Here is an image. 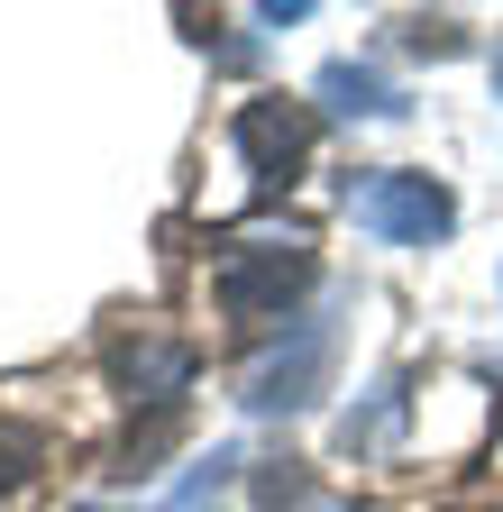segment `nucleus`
Instances as JSON below:
<instances>
[{
    "label": "nucleus",
    "instance_id": "1",
    "mask_svg": "<svg viewBox=\"0 0 503 512\" xmlns=\"http://www.w3.org/2000/svg\"><path fill=\"white\" fill-rule=\"evenodd\" d=\"M311 275H321L311 238L284 229V238H247V247H229L220 266H211V293H220V320H229V330H275V320L311 293Z\"/></svg>",
    "mask_w": 503,
    "mask_h": 512
},
{
    "label": "nucleus",
    "instance_id": "2",
    "mask_svg": "<svg viewBox=\"0 0 503 512\" xmlns=\"http://www.w3.org/2000/svg\"><path fill=\"white\" fill-rule=\"evenodd\" d=\"M348 211H357L366 238H385V247H439V238L458 229V202H449L430 174H403V165L348 183Z\"/></svg>",
    "mask_w": 503,
    "mask_h": 512
},
{
    "label": "nucleus",
    "instance_id": "3",
    "mask_svg": "<svg viewBox=\"0 0 503 512\" xmlns=\"http://www.w3.org/2000/svg\"><path fill=\"white\" fill-rule=\"evenodd\" d=\"M330 366H339V320L330 311H311V320H293V339L275 348V357H257L247 366V412H302V403H321L330 394Z\"/></svg>",
    "mask_w": 503,
    "mask_h": 512
},
{
    "label": "nucleus",
    "instance_id": "4",
    "mask_svg": "<svg viewBox=\"0 0 503 512\" xmlns=\"http://www.w3.org/2000/svg\"><path fill=\"white\" fill-rule=\"evenodd\" d=\"M238 156H247V183L257 192L293 183V165L311 156V110L302 101H247L238 110Z\"/></svg>",
    "mask_w": 503,
    "mask_h": 512
},
{
    "label": "nucleus",
    "instance_id": "5",
    "mask_svg": "<svg viewBox=\"0 0 503 512\" xmlns=\"http://www.w3.org/2000/svg\"><path fill=\"white\" fill-rule=\"evenodd\" d=\"M193 348H183V339H165V330H138V339H119L110 348V375H119V394H129V403H183V394H193Z\"/></svg>",
    "mask_w": 503,
    "mask_h": 512
},
{
    "label": "nucleus",
    "instance_id": "6",
    "mask_svg": "<svg viewBox=\"0 0 503 512\" xmlns=\"http://www.w3.org/2000/svg\"><path fill=\"white\" fill-rule=\"evenodd\" d=\"M311 92H321L330 119H403V92L375 74V64H321V83H311Z\"/></svg>",
    "mask_w": 503,
    "mask_h": 512
},
{
    "label": "nucleus",
    "instance_id": "7",
    "mask_svg": "<svg viewBox=\"0 0 503 512\" xmlns=\"http://www.w3.org/2000/svg\"><path fill=\"white\" fill-rule=\"evenodd\" d=\"M403 412H412V394H403V384H375V403H357V412L339 421V439L357 448V458H375V448L403 430Z\"/></svg>",
    "mask_w": 503,
    "mask_h": 512
},
{
    "label": "nucleus",
    "instance_id": "8",
    "mask_svg": "<svg viewBox=\"0 0 503 512\" xmlns=\"http://www.w3.org/2000/svg\"><path fill=\"white\" fill-rule=\"evenodd\" d=\"M229 476H238V439H220L211 458H193V476H183V485H174V494H165L156 512H202V503H211V494H220Z\"/></svg>",
    "mask_w": 503,
    "mask_h": 512
},
{
    "label": "nucleus",
    "instance_id": "9",
    "mask_svg": "<svg viewBox=\"0 0 503 512\" xmlns=\"http://www.w3.org/2000/svg\"><path fill=\"white\" fill-rule=\"evenodd\" d=\"M257 503H266V512H293V503H302V476H293V458H284V467L257 485Z\"/></svg>",
    "mask_w": 503,
    "mask_h": 512
},
{
    "label": "nucleus",
    "instance_id": "10",
    "mask_svg": "<svg viewBox=\"0 0 503 512\" xmlns=\"http://www.w3.org/2000/svg\"><path fill=\"white\" fill-rule=\"evenodd\" d=\"M10 476H28V467H10V439H0V485H10Z\"/></svg>",
    "mask_w": 503,
    "mask_h": 512
},
{
    "label": "nucleus",
    "instance_id": "11",
    "mask_svg": "<svg viewBox=\"0 0 503 512\" xmlns=\"http://www.w3.org/2000/svg\"><path fill=\"white\" fill-rule=\"evenodd\" d=\"M494 92H503V55H494Z\"/></svg>",
    "mask_w": 503,
    "mask_h": 512
},
{
    "label": "nucleus",
    "instance_id": "12",
    "mask_svg": "<svg viewBox=\"0 0 503 512\" xmlns=\"http://www.w3.org/2000/svg\"><path fill=\"white\" fill-rule=\"evenodd\" d=\"M74 512H101V503H74Z\"/></svg>",
    "mask_w": 503,
    "mask_h": 512
}]
</instances>
